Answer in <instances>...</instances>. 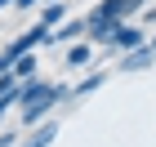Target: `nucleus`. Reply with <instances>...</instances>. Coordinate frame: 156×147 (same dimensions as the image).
Returning a JSON list of instances; mask_svg holds the SVG:
<instances>
[{"instance_id": "f257e3e1", "label": "nucleus", "mask_w": 156, "mask_h": 147, "mask_svg": "<svg viewBox=\"0 0 156 147\" xmlns=\"http://www.w3.org/2000/svg\"><path fill=\"white\" fill-rule=\"evenodd\" d=\"M67 94H72V89H67V85H54V80H23V94H18V121H23L27 129H36Z\"/></svg>"}, {"instance_id": "f03ea898", "label": "nucleus", "mask_w": 156, "mask_h": 147, "mask_svg": "<svg viewBox=\"0 0 156 147\" xmlns=\"http://www.w3.org/2000/svg\"><path fill=\"white\" fill-rule=\"evenodd\" d=\"M152 62H156V49L143 40V45H134V49H125V54H120V72H147Z\"/></svg>"}, {"instance_id": "7ed1b4c3", "label": "nucleus", "mask_w": 156, "mask_h": 147, "mask_svg": "<svg viewBox=\"0 0 156 147\" xmlns=\"http://www.w3.org/2000/svg\"><path fill=\"white\" fill-rule=\"evenodd\" d=\"M143 40H147V36H143V27H134L129 18H125V23L116 27V36H112V45H107V49H112V54H125V49L143 45Z\"/></svg>"}, {"instance_id": "20e7f679", "label": "nucleus", "mask_w": 156, "mask_h": 147, "mask_svg": "<svg viewBox=\"0 0 156 147\" xmlns=\"http://www.w3.org/2000/svg\"><path fill=\"white\" fill-rule=\"evenodd\" d=\"M72 40H85V18H62L49 31V45H72Z\"/></svg>"}, {"instance_id": "39448f33", "label": "nucleus", "mask_w": 156, "mask_h": 147, "mask_svg": "<svg viewBox=\"0 0 156 147\" xmlns=\"http://www.w3.org/2000/svg\"><path fill=\"white\" fill-rule=\"evenodd\" d=\"M54 138H58V121H49V116H45V121L36 125V134H31V138H18L13 147H49Z\"/></svg>"}, {"instance_id": "423d86ee", "label": "nucleus", "mask_w": 156, "mask_h": 147, "mask_svg": "<svg viewBox=\"0 0 156 147\" xmlns=\"http://www.w3.org/2000/svg\"><path fill=\"white\" fill-rule=\"evenodd\" d=\"M67 18V0H40V23L54 31V27Z\"/></svg>"}, {"instance_id": "0eeeda50", "label": "nucleus", "mask_w": 156, "mask_h": 147, "mask_svg": "<svg viewBox=\"0 0 156 147\" xmlns=\"http://www.w3.org/2000/svg\"><path fill=\"white\" fill-rule=\"evenodd\" d=\"M103 85H107V72H89L85 80H76V85H72V98H89L94 89H103Z\"/></svg>"}, {"instance_id": "6e6552de", "label": "nucleus", "mask_w": 156, "mask_h": 147, "mask_svg": "<svg viewBox=\"0 0 156 147\" xmlns=\"http://www.w3.org/2000/svg\"><path fill=\"white\" fill-rule=\"evenodd\" d=\"M89 18H129V9H125V0H98Z\"/></svg>"}, {"instance_id": "1a4fd4ad", "label": "nucleus", "mask_w": 156, "mask_h": 147, "mask_svg": "<svg viewBox=\"0 0 156 147\" xmlns=\"http://www.w3.org/2000/svg\"><path fill=\"white\" fill-rule=\"evenodd\" d=\"M89 54H94L89 40H72L67 45V67H89Z\"/></svg>"}, {"instance_id": "9d476101", "label": "nucleus", "mask_w": 156, "mask_h": 147, "mask_svg": "<svg viewBox=\"0 0 156 147\" xmlns=\"http://www.w3.org/2000/svg\"><path fill=\"white\" fill-rule=\"evenodd\" d=\"M36 67H40V62H36V49H31V54H18V58H13L9 72L18 76V80H31V76H36Z\"/></svg>"}, {"instance_id": "9b49d317", "label": "nucleus", "mask_w": 156, "mask_h": 147, "mask_svg": "<svg viewBox=\"0 0 156 147\" xmlns=\"http://www.w3.org/2000/svg\"><path fill=\"white\" fill-rule=\"evenodd\" d=\"M13 9H40V0H13Z\"/></svg>"}, {"instance_id": "f8f14e48", "label": "nucleus", "mask_w": 156, "mask_h": 147, "mask_svg": "<svg viewBox=\"0 0 156 147\" xmlns=\"http://www.w3.org/2000/svg\"><path fill=\"white\" fill-rule=\"evenodd\" d=\"M143 5H147V0H125V9H129V18H134L138 9H143Z\"/></svg>"}, {"instance_id": "ddd939ff", "label": "nucleus", "mask_w": 156, "mask_h": 147, "mask_svg": "<svg viewBox=\"0 0 156 147\" xmlns=\"http://www.w3.org/2000/svg\"><path fill=\"white\" fill-rule=\"evenodd\" d=\"M18 143V134H0V147H13Z\"/></svg>"}, {"instance_id": "4468645a", "label": "nucleus", "mask_w": 156, "mask_h": 147, "mask_svg": "<svg viewBox=\"0 0 156 147\" xmlns=\"http://www.w3.org/2000/svg\"><path fill=\"white\" fill-rule=\"evenodd\" d=\"M143 23H156V5H152V9H147V13H143Z\"/></svg>"}, {"instance_id": "2eb2a0df", "label": "nucleus", "mask_w": 156, "mask_h": 147, "mask_svg": "<svg viewBox=\"0 0 156 147\" xmlns=\"http://www.w3.org/2000/svg\"><path fill=\"white\" fill-rule=\"evenodd\" d=\"M9 5H13V0H0V9H9Z\"/></svg>"}, {"instance_id": "dca6fc26", "label": "nucleus", "mask_w": 156, "mask_h": 147, "mask_svg": "<svg viewBox=\"0 0 156 147\" xmlns=\"http://www.w3.org/2000/svg\"><path fill=\"white\" fill-rule=\"evenodd\" d=\"M147 45H152V49H156V36H152V40H147Z\"/></svg>"}]
</instances>
